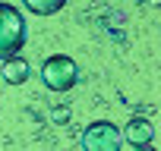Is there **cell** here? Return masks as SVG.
<instances>
[{
    "instance_id": "6da1fadb",
    "label": "cell",
    "mask_w": 161,
    "mask_h": 151,
    "mask_svg": "<svg viewBox=\"0 0 161 151\" xmlns=\"http://www.w3.org/2000/svg\"><path fill=\"white\" fill-rule=\"evenodd\" d=\"M29 41V25L22 19V13L13 3H3L0 0V63L16 57Z\"/></svg>"
},
{
    "instance_id": "7a4b0ae2",
    "label": "cell",
    "mask_w": 161,
    "mask_h": 151,
    "mask_svg": "<svg viewBox=\"0 0 161 151\" xmlns=\"http://www.w3.org/2000/svg\"><path fill=\"white\" fill-rule=\"evenodd\" d=\"M41 82H44L47 91H57V95L69 91V88L79 82V66H76V60L66 57V54L47 57V60L41 63Z\"/></svg>"
},
{
    "instance_id": "3957f363",
    "label": "cell",
    "mask_w": 161,
    "mask_h": 151,
    "mask_svg": "<svg viewBox=\"0 0 161 151\" xmlns=\"http://www.w3.org/2000/svg\"><path fill=\"white\" fill-rule=\"evenodd\" d=\"M120 148H123V135L120 126H114L111 120H95L86 126L82 151H120Z\"/></svg>"
},
{
    "instance_id": "277c9868",
    "label": "cell",
    "mask_w": 161,
    "mask_h": 151,
    "mask_svg": "<svg viewBox=\"0 0 161 151\" xmlns=\"http://www.w3.org/2000/svg\"><path fill=\"white\" fill-rule=\"evenodd\" d=\"M123 142H130L133 148H139V145H152L155 142V126H152V120H145V117H133L126 126H123Z\"/></svg>"
},
{
    "instance_id": "5b68a950",
    "label": "cell",
    "mask_w": 161,
    "mask_h": 151,
    "mask_svg": "<svg viewBox=\"0 0 161 151\" xmlns=\"http://www.w3.org/2000/svg\"><path fill=\"white\" fill-rule=\"evenodd\" d=\"M0 76H3V82L7 85H25L29 82V76H32V66H29V60L25 57H10V60H3V66H0Z\"/></svg>"
},
{
    "instance_id": "8992f818",
    "label": "cell",
    "mask_w": 161,
    "mask_h": 151,
    "mask_svg": "<svg viewBox=\"0 0 161 151\" xmlns=\"http://www.w3.org/2000/svg\"><path fill=\"white\" fill-rule=\"evenodd\" d=\"M22 7L35 16H54L66 7V0H22Z\"/></svg>"
},
{
    "instance_id": "52a82bcc",
    "label": "cell",
    "mask_w": 161,
    "mask_h": 151,
    "mask_svg": "<svg viewBox=\"0 0 161 151\" xmlns=\"http://www.w3.org/2000/svg\"><path fill=\"white\" fill-rule=\"evenodd\" d=\"M51 117H54L57 123H63V120H66V107H54V110H51Z\"/></svg>"
},
{
    "instance_id": "ba28073f",
    "label": "cell",
    "mask_w": 161,
    "mask_h": 151,
    "mask_svg": "<svg viewBox=\"0 0 161 151\" xmlns=\"http://www.w3.org/2000/svg\"><path fill=\"white\" fill-rule=\"evenodd\" d=\"M136 151H155V145H139Z\"/></svg>"
}]
</instances>
